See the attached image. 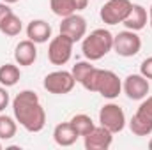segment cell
<instances>
[{
    "instance_id": "obj_1",
    "label": "cell",
    "mask_w": 152,
    "mask_h": 150,
    "mask_svg": "<svg viewBox=\"0 0 152 150\" xmlns=\"http://www.w3.org/2000/svg\"><path fill=\"white\" fill-rule=\"evenodd\" d=\"M12 113L28 133H39L46 125V111L34 90H23L12 99Z\"/></svg>"
},
{
    "instance_id": "obj_2",
    "label": "cell",
    "mask_w": 152,
    "mask_h": 150,
    "mask_svg": "<svg viewBox=\"0 0 152 150\" xmlns=\"http://www.w3.org/2000/svg\"><path fill=\"white\" fill-rule=\"evenodd\" d=\"M80 85L85 90L97 92L106 99L118 97V94L122 90V81L118 79V76L113 71H106V69H99V67H92Z\"/></svg>"
},
{
    "instance_id": "obj_3",
    "label": "cell",
    "mask_w": 152,
    "mask_h": 150,
    "mask_svg": "<svg viewBox=\"0 0 152 150\" xmlns=\"http://www.w3.org/2000/svg\"><path fill=\"white\" fill-rule=\"evenodd\" d=\"M112 50H113V36L106 28L92 30L88 36L83 37V42H81V51H83L85 58L90 62L101 60Z\"/></svg>"
},
{
    "instance_id": "obj_4",
    "label": "cell",
    "mask_w": 152,
    "mask_h": 150,
    "mask_svg": "<svg viewBox=\"0 0 152 150\" xmlns=\"http://www.w3.org/2000/svg\"><path fill=\"white\" fill-rule=\"evenodd\" d=\"M73 44L75 41L60 34L57 37H53L50 41V46H48V58L53 66H64L69 62L71 55H73Z\"/></svg>"
},
{
    "instance_id": "obj_5",
    "label": "cell",
    "mask_w": 152,
    "mask_h": 150,
    "mask_svg": "<svg viewBox=\"0 0 152 150\" xmlns=\"http://www.w3.org/2000/svg\"><path fill=\"white\" fill-rule=\"evenodd\" d=\"M42 85L50 94L64 95V94H69L75 88L76 79L73 73H69V71H53V73L46 74Z\"/></svg>"
},
{
    "instance_id": "obj_6",
    "label": "cell",
    "mask_w": 152,
    "mask_h": 150,
    "mask_svg": "<svg viewBox=\"0 0 152 150\" xmlns=\"http://www.w3.org/2000/svg\"><path fill=\"white\" fill-rule=\"evenodd\" d=\"M113 50L120 57H134L142 50V39L133 30H124L113 36Z\"/></svg>"
},
{
    "instance_id": "obj_7",
    "label": "cell",
    "mask_w": 152,
    "mask_h": 150,
    "mask_svg": "<svg viewBox=\"0 0 152 150\" xmlns=\"http://www.w3.org/2000/svg\"><path fill=\"white\" fill-rule=\"evenodd\" d=\"M133 4L131 0H108L103 7H101V20L106 25H117L122 23L129 11H131Z\"/></svg>"
},
{
    "instance_id": "obj_8",
    "label": "cell",
    "mask_w": 152,
    "mask_h": 150,
    "mask_svg": "<svg viewBox=\"0 0 152 150\" xmlns=\"http://www.w3.org/2000/svg\"><path fill=\"white\" fill-rule=\"evenodd\" d=\"M99 122L103 127H106L108 131L112 133H120L124 127H126V115H124V110L118 106V104H104L99 111Z\"/></svg>"
},
{
    "instance_id": "obj_9",
    "label": "cell",
    "mask_w": 152,
    "mask_h": 150,
    "mask_svg": "<svg viewBox=\"0 0 152 150\" xmlns=\"http://www.w3.org/2000/svg\"><path fill=\"white\" fill-rule=\"evenodd\" d=\"M60 34L67 36L71 41H81L87 34V20L83 16H80L78 12L69 14L66 18H62L60 23Z\"/></svg>"
},
{
    "instance_id": "obj_10",
    "label": "cell",
    "mask_w": 152,
    "mask_h": 150,
    "mask_svg": "<svg viewBox=\"0 0 152 150\" xmlns=\"http://www.w3.org/2000/svg\"><path fill=\"white\" fill-rule=\"evenodd\" d=\"M126 95L131 99V101H142L147 97L149 94V79L142 74H129L124 79V85H122Z\"/></svg>"
},
{
    "instance_id": "obj_11",
    "label": "cell",
    "mask_w": 152,
    "mask_h": 150,
    "mask_svg": "<svg viewBox=\"0 0 152 150\" xmlns=\"http://www.w3.org/2000/svg\"><path fill=\"white\" fill-rule=\"evenodd\" d=\"M83 138H85V149L87 150H108L113 143V133L103 125L94 127Z\"/></svg>"
},
{
    "instance_id": "obj_12",
    "label": "cell",
    "mask_w": 152,
    "mask_h": 150,
    "mask_svg": "<svg viewBox=\"0 0 152 150\" xmlns=\"http://www.w3.org/2000/svg\"><path fill=\"white\" fill-rule=\"evenodd\" d=\"M37 58V48L36 42L30 39L20 41L16 50H14V60L18 66H32Z\"/></svg>"
},
{
    "instance_id": "obj_13",
    "label": "cell",
    "mask_w": 152,
    "mask_h": 150,
    "mask_svg": "<svg viewBox=\"0 0 152 150\" xmlns=\"http://www.w3.org/2000/svg\"><path fill=\"white\" fill-rule=\"evenodd\" d=\"M147 21H149V12H147V9H145L143 5H140V4H133V7H131L127 18H126L122 23L126 25L127 30L138 32V30L145 28Z\"/></svg>"
},
{
    "instance_id": "obj_14",
    "label": "cell",
    "mask_w": 152,
    "mask_h": 150,
    "mask_svg": "<svg viewBox=\"0 0 152 150\" xmlns=\"http://www.w3.org/2000/svg\"><path fill=\"white\" fill-rule=\"evenodd\" d=\"M88 5V0H50V7L53 14L66 18L69 14H75L78 11H83Z\"/></svg>"
},
{
    "instance_id": "obj_15",
    "label": "cell",
    "mask_w": 152,
    "mask_h": 150,
    "mask_svg": "<svg viewBox=\"0 0 152 150\" xmlns=\"http://www.w3.org/2000/svg\"><path fill=\"white\" fill-rule=\"evenodd\" d=\"M27 37L34 41L36 44L48 42V39L51 37V27L48 21L44 20H32L27 27Z\"/></svg>"
},
{
    "instance_id": "obj_16",
    "label": "cell",
    "mask_w": 152,
    "mask_h": 150,
    "mask_svg": "<svg viewBox=\"0 0 152 150\" xmlns=\"http://www.w3.org/2000/svg\"><path fill=\"white\" fill-rule=\"evenodd\" d=\"M78 138H80V134L75 131V127L71 125V122H62L53 131V140L60 147H71V145H75Z\"/></svg>"
},
{
    "instance_id": "obj_17",
    "label": "cell",
    "mask_w": 152,
    "mask_h": 150,
    "mask_svg": "<svg viewBox=\"0 0 152 150\" xmlns=\"http://www.w3.org/2000/svg\"><path fill=\"white\" fill-rule=\"evenodd\" d=\"M129 129L134 136H149L152 133V120L140 111H136L129 120Z\"/></svg>"
},
{
    "instance_id": "obj_18",
    "label": "cell",
    "mask_w": 152,
    "mask_h": 150,
    "mask_svg": "<svg viewBox=\"0 0 152 150\" xmlns=\"http://www.w3.org/2000/svg\"><path fill=\"white\" fill-rule=\"evenodd\" d=\"M21 78L20 67L14 64H4L0 66V85L4 87H14Z\"/></svg>"
},
{
    "instance_id": "obj_19",
    "label": "cell",
    "mask_w": 152,
    "mask_h": 150,
    "mask_svg": "<svg viewBox=\"0 0 152 150\" xmlns=\"http://www.w3.org/2000/svg\"><path fill=\"white\" fill-rule=\"evenodd\" d=\"M21 28H23L21 20H20L14 12H9V14L2 20V23H0V32L5 34L7 37H14V36H18V34L21 32Z\"/></svg>"
},
{
    "instance_id": "obj_20",
    "label": "cell",
    "mask_w": 152,
    "mask_h": 150,
    "mask_svg": "<svg viewBox=\"0 0 152 150\" xmlns=\"http://www.w3.org/2000/svg\"><path fill=\"white\" fill-rule=\"evenodd\" d=\"M71 125L75 127V131L80 134V136H87L96 125H94V122H92V118L88 117V115H83V113H80V115H75L71 120Z\"/></svg>"
},
{
    "instance_id": "obj_21",
    "label": "cell",
    "mask_w": 152,
    "mask_h": 150,
    "mask_svg": "<svg viewBox=\"0 0 152 150\" xmlns=\"http://www.w3.org/2000/svg\"><path fill=\"white\" fill-rule=\"evenodd\" d=\"M16 131H18L16 122L11 117H7V115H0V140H11V138H14Z\"/></svg>"
},
{
    "instance_id": "obj_22",
    "label": "cell",
    "mask_w": 152,
    "mask_h": 150,
    "mask_svg": "<svg viewBox=\"0 0 152 150\" xmlns=\"http://www.w3.org/2000/svg\"><path fill=\"white\" fill-rule=\"evenodd\" d=\"M92 67H94V66L90 64V60H88V62H76L75 66H73V69H71V73H73V76H75L76 83H81L83 78L88 74V71H90Z\"/></svg>"
},
{
    "instance_id": "obj_23",
    "label": "cell",
    "mask_w": 152,
    "mask_h": 150,
    "mask_svg": "<svg viewBox=\"0 0 152 150\" xmlns=\"http://www.w3.org/2000/svg\"><path fill=\"white\" fill-rule=\"evenodd\" d=\"M140 74L145 76L147 79H152V57L145 58V60L142 62V66H140Z\"/></svg>"
},
{
    "instance_id": "obj_24",
    "label": "cell",
    "mask_w": 152,
    "mask_h": 150,
    "mask_svg": "<svg viewBox=\"0 0 152 150\" xmlns=\"http://www.w3.org/2000/svg\"><path fill=\"white\" fill-rule=\"evenodd\" d=\"M138 111L142 113V115H145V117H149L152 120V95L147 97V99H143V103L138 106Z\"/></svg>"
},
{
    "instance_id": "obj_25",
    "label": "cell",
    "mask_w": 152,
    "mask_h": 150,
    "mask_svg": "<svg viewBox=\"0 0 152 150\" xmlns=\"http://www.w3.org/2000/svg\"><path fill=\"white\" fill-rule=\"evenodd\" d=\"M5 88H7V87H4V85L0 87V111H4V110L9 106V101H11V99H9V92H7Z\"/></svg>"
},
{
    "instance_id": "obj_26",
    "label": "cell",
    "mask_w": 152,
    "mask_h": 150,
    "mask_svg": "<svg viewBox=\"0 0 152 150\" xmlns=\"http://www.w3.org/2000/svg\"><path fill=\"white\" fill-rule=\"evenodd\" d=\"M9 12H12V9L9 7V4H5V2H4V4H0V23H2V20H4Z\"/></svg>"
},
{
    "instance_id": "obj_27",
    "label": "cell",
    "mask_w": 152,
    "mask_h": 150,
    "mask_svg": "<svg viewBox=\"0 0 152 150\" xmlns=\"http://www.w3.org/2000/svg\"><path fill=\"white\" fill-rule=\"evenodd\" d=\"M149 23H151V28H152V5H151V9H149Z\"/></svg>"
},
{
    "instance_id": "obj_28",
    "label": "cell",
    "mask_w": 152,
    "mask_h": 150,
    "mask_svg": "<svg viewBox=\"0 0 152 150\" xmlns=\"http://www.w3.org/2000/svg\"><path fill=\"white\" fill-rule=\"evenodd\" d=\"M5 4H16V2H20V0H4Z\"/></svg>"
},
{
    "instance_id": "obj_29",
    "label": "cell",
    "mask_w": 152,
    "mask_h": 150,
    "mask_svg": "<svg viewBox=\"0 0 152 150\" xmlns=\"http://www.w3.org/2000/svg\"><path fill=\"white\" fill-rule=\"evenodd\" d=\"M149 149L152 150V140H151V141H149Z\"/></svg>"
},
{
    "instance_id": "obj_30",
    "label": "cell",
    "mask_w": 152,
    "mask_h": 150,
    "mask_svg": "<svg viewBox=\"0 0 152 150\" xmlns=\"http://www.w3.org/2000/svg\"><path fill=\"white\" fill-rule=\"evenodd\" d=\"M0 150H2V143H0Z\"/></svg>"
}]
</instances>
